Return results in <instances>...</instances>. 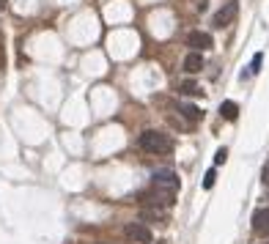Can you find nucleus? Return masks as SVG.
<instances>
[{
	"label": "nucleus",
	"instance_id": "obj_1",
	"mask_svg": "<svg viewBox=\"0 0 269 244\" xmlns=\"http://www.w3.org/2000/svg\"><path fill=\"white\" fill-rule=\"evenodd\" d=\"M137 143L146 154H154V157H162V154L173 151V140L165 132H157V129H146L143 135L137 137Z\"/></svg>",
	"mask_w": 269,
	"mask_h": 244
},
{
	"label": "nucleus",
	"instance_id": "obj_2",
	"mask_svg": "<svg viewBox=\"0 0 269 244\" xmlns=\"http://www.w3.org/2000/svg\"><path fill=\"white\" fill-rule=\"evenodd\" d=\"M179 176L173 173L170 168H162V170H154L151 176V187H157V189H168V192H176L179 189Z\"/></svg>",
	"mask_w": 269,
	"mask_h": 244
},
{
	"label": "nucleus",
	"instance_id": "obj_3",
	"mask_svg": "<svg viewBox=\"0 0 269 244\" xmlns=\"http://www.w3.org/2000/svg\"><path fill=\"white\" fill-rule=\"evenodd\" d=\"M236 14H239V3H236V0H228L225 6L211 17V25H214V28H225V25H231V22L236 19Z\"/></svg>",
	"mask_w": 269,
	"mask_h": 244
},
{
	"label": "nucleus",
	"instance_id": "obj_4",
	"mask_svg": "<svg viewBox=\"0 0 269 244\" xmlns=\"http://www.w3.org/2000/svg\"><path fill=\"white\" fill-rule=\"evenodd\" d=\"M124 236L129 242H137V244H151V230L146 228V222H129L124 228Z\"/></svg>",
	"mask_w": 269,
	"mask_h": 244
},
{
	"label": "nucleus",
	"instance_id": "obj_5",
	"mask_svg": "<svg viewBox=\"0 0 269 244\" xmlns=\"http://www.w3.org/2000/svg\"><path fill=\"white\" fill-rule=\"evenodd\" d=\"M143 201L154 203V209H157V206H162V209H170V206H173V201H176V192H168V189H157V187H154L149 195H143Z\"/></svg>",
	"mask_w": 269,
	"mask_h": 244
},
{
	"label": "nucleus",
	"instance_id": "obj_6",
	"mask_svg": "<svg viewBox=\"0 0 269 244\" xmlns=\"http://www.w3.org/2000/svg\"><path fill=\"white\" fill-rule=\"evenodd\" d=\"M211 36L203 33V30H193L187 36V47H193V52H203V50H211Z\"/></svg>",
	"mask_w": 269,
	"mask_h": 244
},
{
	"label": "nucleus",
	"instance_id": "obj_7",
	"mask_svg": "<svg viewBox=\"0 0 269 244\" xmlns=\"http://www.w3.org/2000/svg\"><path fill=\"white\" fill-rule=\"evenodd\" d=\"M253 228H255V233L269 236V206H264L253 214Z\"/></svg>",
	"mask_w": 269,
	"mask_h": 244
},
{
	"label": "nucleus",
	"instance_id": "obj_8",
	"mask_svg": "<svg viewBox=\"0 0 269 244\" xmlns=\"http://www.w3.org/2000/svg\"><path fill=\"white\" fill-rule=\"evenodd\" d=\"M203 69V55L201 52H190L184 58V72H190V74H198Z\"/></svg>",
	"mask_w": 269,
	"mask_h": 244
},
{
	"label": "nucleus",
	"instance_id": "obj_9",
	"mask_svg": "<svg viewBox=\"0 0 269 244\" xmlns=\"http://www.w3.org/2000/svg\"><path fill=\"white\" fill-rule=\"evenodd\" d=\"M220 115L225 118V121H236V115H239L236 101H223V104H220Z\"/></svg>",
	"mask_w": 269,
	"mask_h": 244
},
{
	"label": "nucleus",
	"instance_id": "obj_10",
	"mask_svg": "<svg viewBox=\"0 0 269 244\" xmlns=\"http://www.w3.org/2000/svg\"><path fill=\"white\" fill-rule=\"evenodd\" d=\"M179 113H181V115H184L187 121H190V124L201 121V110L195 107V104H181V107H179Z\"/></svg>",
	"mask_w": 269,
	"mask_h": 244
},
{
	"label": "nucleus",
	"instance_id": "obj_11",
	"mask_svg": "<svg viewBox=\"0 0 269 244\" xmlns=\"http://www.w3.org/2000/svg\"><path fill=\"white\" fill-rule=\"evenodd\" d=\"M165 219V214H162L160 209H143L140 211V222H162Z\"/></svg>",
	"mask_w": 269,
	"mask_h": 244
},
{
	"label": "nucleus",
	"instance_id": "obj_12",
	"mask_svg": "<svg viewBox=\"0 0 269 244\" xmlns=\"http://www.w3.org/2000/svg\"><path fill=\"white\" fill-rule=\"evenodd\" d=\"M179 93H184V96H195V93H201V88H198L193 80H181V83H179Z\"/></svg>",
	"mask_w": 269,
	"mask_h": 244
},
{
	"label": "nucleus",
	"instance_id": "obj_13",
	"mask_svg": "<svg viewBox=\"0 0 269 244\" xmlns=\"http://www.w3.org/2000/svg\"><path fill=\"white\" fill-rule=\"evenodd\" d=\"M214 178H217V173H214V170H209V173L203 176V187H206V189H211V187H214Z\"/></svg>",
	"mask_w": 269,
	"mask_h": 244
},
{
	"label": "nucleus",
	"instance_id": "obj_14",
	"mask_svg": "<svg viewBox=\"0 0 269 244\" xmlns=\"http://www.w3.org/2000/svg\"><path fill=\"white\" fill-rule=\"evenodd\" d=\"M228 159V151L225 148H217V154H214V165H225Z\"/></svg>",
	"mask_w": 269,
	"mask_h": 244
},
{
	"label": "nucleus",
	"instance_id": "obj_15",
	"mask_svg": "<svg viewBox=\"0 0 269 244\" xmlns=\"http://www.w3.org/2000/svg\"><path fill=\"white\" fill-rule=\"evenodd\" d=\"M261 60H264V55H261V52H255V55H253V66H250V72H258V69H261Z\"/></svg>",
	"mask_w": 269,
	"mask_h": 244
},
{
	"label": "nucleus",
	"instance_id": "obj_16",
	"mask_svg": "<svg viewBox=\"0 0 269 244\" xmlns=\"http://www.w3.org/2000/svg\"><path fill=\"white\" fill-rule=\"evenodd\" d=\"M0 6H3V0H0Z\"/></svg>",
	"mask_w": 269,
	"mask_h": 244
},
{
	"label": "nucleus",
	"instance_id": "obj_17",
	"mask_svg": "<svg viewBox=\"0 0 269 244\" xmlns=\"http://www.w3.org/2000/svg\"><path fill=\"white\" fill-rule=\"evenodd\" d=\"M99 244H105V242H99Z\"/></svg>",
	"mask_w": 269,
	"mask_h": 244
}]
</instances>
